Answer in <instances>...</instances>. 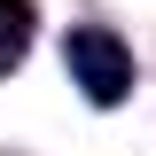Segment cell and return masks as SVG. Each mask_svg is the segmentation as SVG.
I'll use <instances>...</instances> for the list:
<instances>
[{
  "label": "cell",
  "mask_w": 156,
  "mask_h": 156,
  "mask_svg": "<svg viewBox=\"0 0 156 156\" xmlns=\"http://www.w3.org/2000/svg\"><path fill=\"white\" fill-rule=\"evenodd\" d=\"M62 70H70V86L94 101V109H117V101L133 94V47H125L109 23H70Z\"/></svg>",
  "instance_id": "obj_1"
},
{
  "label": "cell",
  "mask_w": 156,
  "mask_h": 156,
  "mask_svg": "<svg viewBox=\"0 0 156 156\" xmlns=\"http://www.w3.org/2000/svg\"><path fill=\"white\" fill-rule=\"evenodd\" d=\"M31 47V0H0V62H16Z\"/></svg>",
  "instance_id": "obj_2"
}]
</instances>
